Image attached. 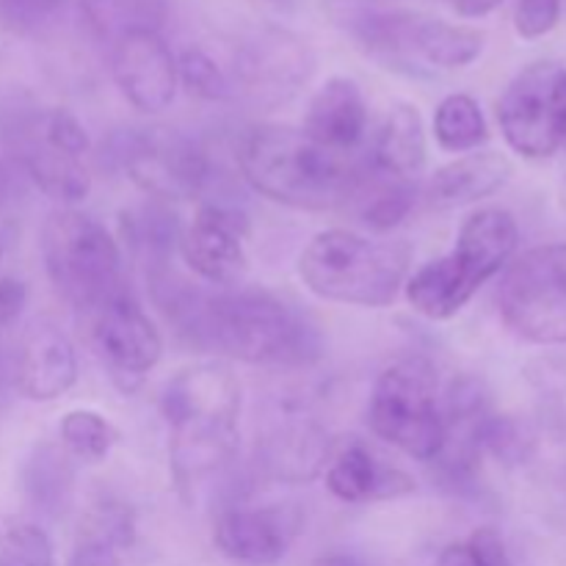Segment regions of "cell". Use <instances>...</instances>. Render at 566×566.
Returning <instances> with one entry per match:
<instances>
[{
    "label": "cell",
    "mask_w": 566,
    "mask_h": 566,
    "mask_svg": "<svg viewBox=\"0 0 566 566\" xmlns=\"http://www.w3.org/2000/svg\"><path fill=\"white\" fill-rule=\"evenodd\" d=\"M153 296L191 346L249 365L304 368L324 354L318 326L282 296L258 287L199 291L153 271Z\"/></svg>",
    "instance_id": "cell-1"
},
{
    "label": "cell",
    "mask_w": 566,
    "mask_h": 566,
    "mask_svg": "<svg viewBox=\"0 0 566 566\" xmlns=\"http://www.w3.org/2000/svg\"><path fill=\"white\" fill-rule=\"evenodd\" d=\"M241 177L271 202L296 210H340L354 205L365 164L332 153L291 125H252L238 138Z\"/></svg>",
    "instance_id": "cell-2"
},
{
    "label": "cell",
    "mask_w": 566,
    "mask_h": 566,
    "mask_svg": "<svg viewBox=\"0 0 566 566\" xmlns=\"http://www.w3.org/2000/svg\"><path fill=\"white\" fill-rule=\"evenodd\" d=\"M160 415L169 426L171 479L180 492L193 490L232 462L241 385L224 363H197L177 370L160 390Z\"/></svg>",
    "instance_id": "cell-3"
},
{
    "label": "cell",
    "mask_w": 566,
    "mask_h": 566,
    "mask_svg": "<svg viewBox=\"0 0 566 566\" xmlns=\"http://www.w3.org/2000/svg\"><path fill=\"white\" fill-rule=\"evenodd\" d=\"M520 243L517 221L503 208H481L468 216L457 247L420 265L403 285L409 307L429 321H448L501 274Z\"/></svg>",
    "instance_id": "cell-4"
},
{
    "label": "cell",
    "mask_w": 566,
    "mask_h": 566,
    "mask_svg": "<svg viewBox=\"0 0 566 566\" xmlns=\"http://www.w3.org/2000/svg\"><path fill=\"white\" fill-rule=\"evenodd\" d=\"M412 249L348 230L318 232L298 254V276L313 296L335 304L390 307L407 285Z\"/></svg>",
    "instance_id": "cell-5"
},
{
    "label": "cell",
    "mask_w": 566,
    "mask_h": 566,
    "mask_svg": "<svg viewBox=\"0 0 566 566\" xmlns=\"http://www.w3.org/2000/svg\"><path fill=\"white\" fill-rule=\"evenodd\" d=\"M42 258L55 291L88 315L130 291L119 241L81 210L50 213L42 227Z\"/></svg>",
    "instance_id": "cell-6"
},
{
    "label": "cell",
    "mask_w": 566,
    "mask_h": 566,
    "mask_svg": "<svg viewBox=\"0 0 566 566\" xmlns=\"http://www.w3.org/2000/svg\"><path fill=\"white\" fill-rule=\"evenodd\" d=\"M368 420L376 437L418 462H431L446 437L434 365L423 357H407L381 370L370 396Z\"/></svg>",
    "instance_id": "cell-7"
},
{
    "label": "cell",
    "mask_w": 566,
    "mask_h": 566,
    "mask_svg": "<svg viewBox=\"0 0 566 566\" xmlns=\"http://www.w3.org/2000/svg\"><path fill=\"white\" fill-rule=\"evenodd\" d=\"M127 171L133 182L160 202L197 199L210 182V158L193 138L171 127H125L105 142L103 164Z\"/></svg>",
    "instance_id": "cell-8"
},
{
    "label": "cell",
    "mask_w": 566,
    "mask_h": 566,
    "mask_svg": "<svg viewBox=\"0 0 566 566\" xmlns=\"http://www.w3.org/2000/svg\"><path fill=\"white\" fill-rule=\"evenodd\" d=\"M354 31L370 55L390 66L462 70L484 50V33L475 28L412 11H370Z\"/></svg>",
    "instance_id": "cell-9"
},
{
    "label": "cell",
    "mask_w": 566,
    "mask_h": 566,
    "mask_svg": "<svg viewBox=\"0 0 566 566\" xmlns=\"http://www.w3.org/2000/svg\"><path fill=\"white\" fill-rule=\"evenodd\" d=\"M497 307L509 329L536 346L566 343V243L528 249L503 274Z\"/></svg>",
    "instance_id": "cell-10"
},
{
    "label": "cell",
    "mask_w": 566,
    "mask_h": 566,
    "mask_svg": "<svg viewBox=\"0 0 566 566\" xmlns=\"http://www.w3.org/2000/svg\"><path fill=\"white\" fill-rule=\"evenodd\" d=\"M497 125L523 158H551L566 147V64L536 61L506 86Z\"/></svg>",
    "instance_id": "cell-11"
},
{
    "label": "cell",
    "mask_w": 566,
    "mask_h": 566,
    "mask_svg": "<svg viewBox=\"0 0 566 566\" xmlns=\"http://www.w3.org/2000/svg\"><path fill=\"white\" fill-rule=\"evenodd\" d=\"M235 86L258 108L291 103L315 72V55L302 36L287 28H260L235 53Z\"/></svg>",
    "instance_id": "cell-12"
},
{
    "label": "cell",
    "mask_w": 566,
    "mask_h": 566,
    "mask_svg": "<svg viewBox=\"0 0 566 566\" xmlns=\"http://www.w3.org/2000/svg\"><path fill=\"white\" fill-rule=\"evenodd\" d=\"M94 348L122 387H133L160 363L164 337L130 291L92 313Z\"/></svg>",
    "instance_id": "cell-13"
},
{
    "label": "cell",
    "mask_w": 566,
    "mask_h": 566,
    "mask_svg": "<svg viewBox=\"0 0 566 566\" xmlns=\"http://www.w3.org/2000/svg\"><path fill=\"white\" fill-rule=\"evenodd\" d=\"M243 235L247 216L227 205L208 202L180 232L177 249L199 280L216 287H235L249 269Z\"/></svg>",
    "instance_id": "cell-14"
},
{
    "label": "cell",
    "mask_w": 566,
    "mask_h": 566,
    "mask_svg": "<svg viewBox=\"0 0 566 566\" xmlns=\"http://www.w3.org/2000/svg\"><path fill=\"white\" fill-rule=\"evenodd\" d=\"M111 72L122 97L144 114H160L177 94V59L160 33H130L114 42Z\"/></svg>",
    "instance_id": "cell-15"
},
{
    "label": "cell",
    "mask_w": 566,
    "mask_h": 566,
    "mask_svg": "<svg viewBox=\"0 0 566 566\" xmlns=\"http://www.w3.org/2000/svg\"><path fill=\"white\" fill-rule=\"evenodd\" d=\"M11 376L28 401L48 403L64 396L77 381V354L66 332L48 318L31 321L17 340Z\"/></svg>",
    "instance_id": "cell-16"
},
{
    "label": "cell",
    "mask_w": 566,
    "mask_h": 566,
    "mask_svg": "<svg viewBox=\"0 0 566 566\" xmlns=\"http://www.w3.org/2000/svg\"><path fill=\"white\" fill-rule=\"evenodd\" d=\"M332 459V437L318 420L287 415L258 437V464L263 475L282 484H310L324 475Z\"/></svg>",
    "instance_id": "cell-17"
},
{
    "label": "cell",
    "mask_w": 566,
    "mask_h": 566,
    "mask_svg": "<svg viewBox=\"0 0 566 566\" xmlns=\"http://www.w3.org/2000/svg\"><path fill=\"white\" fill-rule=\"evenodd\" d=\"M296 534V520L282 509H221L213 525V545L230 562L271 566L282 562Z\"/></svg>",
    "instance_id": "cell-18"
},
{
    "label": "cell",
    "mask_w": 566,
    "mask_h": 566,
    "mask_svg": "<svg viewBox=\"0 0 566 566\" xmlns=\"http://www.w3.org/2000/svg\"><path fill=\"white\" fill-rule=\"evenodd\" d=\"M302 130L332 153L352 155L368 130V105L357 81L329 77L310 99Z\"/></svg>",
    "instance_id": "cell-19"
},
{
    "label": "cell",
    "mask_w": 566,
    "mask_h": 566,
    "mask_svg": "<svg viewBox=\"0 0 566 566\" xmlns=\"http://www.w3.org/2000/svg\"><path fill=\"white\" fill-rule=\"evenodd\" d=\"M14 149L25 175L31 177L33 186L44 197L55 199L61 205H75L92 191V175L83 166V158H75V155L50 144L39 133L33 116L14 130Z\"/></svg>",
    "instance_id": "cell-20"
},
{
    "label": "cell",
    "mask_w": 566,
    "mask_h": 566,
    "mask_svg": "<svg viewBox=\"0 0 566 566\" xmlns=\"http://www.w3.org/2000/svg\"><path fill=\"white\" fill-rule=\"evenodd\" d=\"M326 490L343 503H370L390 501L415 492L412 475L398 468L379 464L363 442H348L340 451H332L329 464L324 470Z\"/></svg>",
    "instance_id": "cell-21"
},
{
    "label": "cell",
    "mask_w": 566,
    "mask_h": 566,
    "mask_svg": "<svg viewBox=\"0 0 566 566\" xmlns=\"http://www.w3.org/2000/svg\"><path fill=\"white\" fill-rule=\"evenodd\" d=\"M512 175L514 166L503 153H495V149L470 153L440 166L431 175L426 197L437 208H464L501 191L512 180Z\"/></svg>",
    "instance_id": "cell-22"
},
{
    "label": "cell",
    "mask_w": 566,
    "mask_h": 566,
    "mask_svg": "<svg viewBox=\"0 0 566 566\" xmlns=\"http://www.w3.org/2000/svg\"><path fill=\"white\" fill-rule=\"evenodd\" d=\"M429 144H426L423 116L412 103H398L376 133L368 166L390 180L418 182L423 175Z\"/></svg>",
    "instance_id": "cell-23"
},
{
    "label": "cell",
    "mask_w": 566,
    "mask_h": 566,
    "mask_svg": "<svg viewBox=\"0 0 566 566\" xmlns=\"http://www.w3.org/2000/svg\"><path fill=\"white\" fill-rule=\"evenodd\" d=\"M22 490L33 509L48 517H61L75 497V464L59 446H39L22 468Z\"/></svg>",
    "instance_id": "cell-24"
},
{
    "label": "cell",
    "mask_w": 566,
    "mask_h": 566,
    "mask_svg": "<svg viewBox=\"0 0 566 566\" xmlns=\"http://www.w3.org/2000/svg\"><path fill=\"white\" fill-rule=\"evenodd\" d=\"M81 9L97 36L119 42L130 33H158L169 0H81Z\"/></svg>",
    "instance_id": "cell-25"
},
{
    "label": "cell",
    "mask_w": 566,
    "mask_h": 566,
    "mask_svg": "<svg viewBox=\"0 0 566 566\" xmlns=\"http://www.w3.org/2000/svg\"><path fill=\"white\" fill-rule=\"evenodd\" d=\"M354 202L359 205V219L376 232H387L401 224L418 202V182L390 180L365 164V180Z\"/></svg>",
    "instance_id": "cell-26"
},
{
    "label": "cell",
    "mask_w": 566,
    "mask_h": 566,
    "mask_svg": "<svg viewBox=\"0 0 566 566\" xmlns=\"http://www.w3.org/2000/svg\"><path fill=\"white\" fill-rule=\"evenodd\" d=\"M434 138L446 153H470L490 138L481 105L470 94H448L434 114Z\"/></svg>",
    "instance_id": "cell-27"
},
{
    "label": "cell",
    "mask_w": 566,
    "mask_h": 566,
    "mask_svg": "<svg viewBox=\"0 0 566 566\" xmlns=\"http://www.w3.org/2000/svg\"><path fill=\"white\" fill-rule=\"evenodd\" d=\"M125 238L138 254L149 260V269L164 271L171 249L180 241V224L177 216L166 205H147L136 213L125 216Z\"/></svg>",
    "instance_id": "cell-28"
},
{
    "label": "cell",
    "mask_w": 566,
    "mask_h": 566,
    "mask_svg": "<svg viewBox=\"0 0 566 566\" xmlns=\"http://www.w3.org/2000/svg\"><path fill=\"white\" fill-rule=\"evenodd\" d=\"M59 434L61 448L70 457L83 459V462H99L119 442V431L114 429V423L99 412H94V409H72V412H66L61 418Z\"/></svg>",
    "instance_id": "cell-29"
},
{
    "label": "cell",
    "mask_w": 566,
    "mask_h": 566,
    "mask_svg": "<svg viewBox=\"0 0 566 566\" xmlns=\"http://www.w3.org/2000/svg\"><path fill=\"white\" fill-rule=\"evenodd\" d=\"M77 539L103 542L119 553L127 551L136 542V514L127 503L114 501V497L97 501L83 517Z\"/></svg>",
    "instance_id": "cell-30"
},
{
    "label": "cell",
    "mask_w": 566,
    "mask_h": 566,
    "mask_svg": "<svg viewBox=\"0 0 566 566\" xmlns=\"http://www.w3.org/2000/svg\"><path fill=\"white\" fill-rule=\"evenodd\" d=\"M177 81H182V86L193 97L208 99V103H221V99H230L232 94V81L216 64L213 55L205 53L202 48L182 50L177 59Z\"/></svg>",
    "instance_id": "cell-31"
},
{
    "label": "cell",
    "mask_w": 566,
    "mask_h": 566,
    "mask_svg": "<svg viewBox=\"0 0 566 566\" xmlns=\"http://www.w3.org/2000/svg\"><path fill=\"white\" fill-rule=\"evenodd\" d=\"M0 566H53V542L39 525H11L0 539Z\"/></svg>",
    "instance_id": "cell-32"
},
{
    "label": "cell",
    "mask_w": 566,
    "mask_h": 566,
    "mask_svg": "<svg viewBox=\"0 0 566 566\" xmlns=\"http://www.w3.org/2000/svg\"><path fill=\"white\" fill-rule=\"evenodd\" d=\"M481 448L484 453H492L495 459L506 464H520L528 459L534 440L528 437L525 426L509 415L492 412L481 429Z\"/></svg>",
    "instance_id": "cell-33"
},
{
    "label": "cell",
    "mask_w": 566,
    "mask_h": 566,
    "mask_svg": "<svg viewBox=\"0 0 566 566\" xmlns=\"http://www.w3.org/2000/svg\"><path fill=\"white\" fill-rule=\"evenodd\" d=\"M64 0H0V28L17 36H28L59 17Z\"/></svg>",
    "instance_id": "cell-34"
},
{
    "label": "cell",
    "mask_w": 566,
    "mask_h": 566,
    "mask_svg": "<svg viewBox=\"0 0 566 566\" xmlns=\"http://www.w3.org/2000/svg\"><path fill=\"white\" fill-rule=\"evenodd\" d=\"M33 122H36L39 133L48 138L50 144L61 147L64 153L75 155V158H83L88 153V133L86 127L81 125L75 114H70L66 108H50L42 111V114H33Z\"/></svg>",
    "instance_id": "cell-35"
},
{
    "label": "cell",
    "mask_w": 566,
    "mask_h": 566,
    "mask_svg": "<svg viewBox=\"0 0 566 566\" xmlns=\"http://www.w3.org/2000/svg\"><path fill=\"white\" fill-rule=\"evenodd\" d=\"M564 0H517L514 28L523 39H542L562 20Z\"/></svg>",
    "instance_id": "cell-36"
},
{
    "label": "cell",
    "mask_w": 566,
    "mask_h": 566,
    "mask_svg": "<svg viewBox=\"0 0 566 566\" xmlns=\"http://www.w3.org/2000/svg\"><path fill=\"white\" fill-rule=\"evenodd\" d=\"M468 551L473 553V558L481 566H512L509 562V551L503 536L495 528H479L470 534V539L464 542Z\"/></svg>",
    "instance_id": "cell-37"
},
{
    "label": "cell",
    "mask_w": 566,
    "mask_h": 566,
    "mask_svg": "<svg viewBox=\"0 0 566 566\" xmlns=\"http://www.w3.org/2000/svg\"><path fill=\"white\" fill-rule=\"evenodd\" d=\"M28 304L25 282L11 274H0V329H9L17 324Z\"/></svg>",
    "instance_id": "cell-38"
},
{
    "label": "cell",
    "mask_w": 566,
    "mask_h": 566,
    "mask_svg": "<svg viewBox=\"0 0 566 566\" xmlns=\"http://www.w3.org/2000/svg\"><path fill=\"white\" fill-rule=\"evenodd\" d=\"M66 566H122L119 551L103 545V542L92 539H77L75 551H72Z\"/></svg>",
    "instance_id": "cell-39"
},
{
    "label": "cell",
    "mask_w": 566,
    "mask_h": 566,
    "mask_svg": "<svg viewBox=\"0 0 566 566\" xmlns=\"http://www.w3.org/2000/svg\"><path fill=\"white\" fill-rule=\"evenodd\" d=\"M440 3H446L448 9L457 11L459 17H484L490 14V11H495L497 6L503 3V0H440Z\"/></svg>",
    "instance_id": "cell-40"
},
{
    "label": "cell",
    "mask_w": 566,
    "mask_h": 566,
    "mask_svg": "<svg viewBox=\"0 0 566 566\" xmlns=\"http://www.w3.org/2000/svg\"><path fill=\"white\" fill-rule=\"evenodd\" d=\"M437 566H481L479 562L473 558V553L468 551V545H451L442 551L440 562Z\"/></svg>",
    "instance_id": "cell-41"
},
{
    "label": "cell",
    "mask_w": 566,
    "mask_h": 566,
    "mask_svg": "<svg viewBox=\"0 0 566 566\" xmlns=\"http://www.w3.org/2000/svg\"><path fill=\"white\" fill-rule=\"evenodd\" d=\"M313 566H363V564L352 556H343V553H329V556L315 558Z\"/></svg>",
    "instance_id": "cell-42"
},
{
    "label": "cell",
    "mask_w": 566,
    "mask_h": 566,
    "mask_svg": "<svg viewBox=\"0 0 566 566\" xmlns=\"http://www.w3.org/2000/svg\"><path fill=\"white\" fill-rule=\"evenodd\" d=\"M0 197H3V175H0Z\"/></svg>",
    "instance_id": "cell-43"
}]
</instances>
